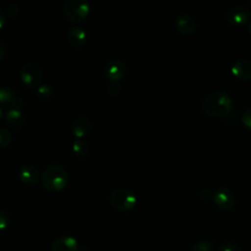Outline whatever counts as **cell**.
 <instances>
[{
    "instance_id": "obj_1",
    "label": "cell",
    "mask_w": 251,
    "mask_h": 251,
    "mask_svg": "<svg viewBox=\"0 0 251 251\" xmlns=\"http://www.w3.org/2000/svg\"><path fill=\"white\" fill-rule=\"evenodd\" d=\"M233 107V101L229 93L218 89L210 92L202 101V109L210 117H225Z\"/></svg>"
},
{
    "instance_id": "obj_2",
    "label": "cell",
    "mask_w": 251,
    "mask_h": 251,
    "mask_svg": "<svg viewBox=\"0 0 251 251\" xmlns=\"http://www.w3.org/2000/svg\"><path fill=\"white\" fill-rule=\"evenodd\" d=\"M42 185L49 190H62L66 187L69 179L67 170L59 164L46 166L40 176Z\"/></svg>"
},
{
    "instance_id": "obj_3",
    "label": "cell",
    "mask_w": 251,
    "mask_h": 251,
    "mask_svg": "<svg viewBox=\"0 0 251 251\" xmlns=\"http://www.w3.org/2000/svg\"><path fill=\"white\" fill-rule=\"evenodd\" d=\"M63 11L70 22L78 24L89 14L90 4L86 0H66L63 4Z\"/></svg>"
},
{
    "instance_id": "obj_4",
    "label": "cell",
    "mask_w": 251,
    "mask_h": 251,
    "mask_svg": "<svg viewBox=\"0 0 251 251\" xmlns=\"http://www.w3.org/2000/svg\"><path fill=\"white\" fill-rule=\"evenodd\" d=\"M110 202L114 208L122 212L132 210L136 203V195L127 188H116L110 194Z\"/></svg>"
},
{
    "instance_id": "obj_5",
    "label": "cell",
    "mask_w": 251,
    "mask_h": 251,
    "mask_svg": "<svg viewBox=\"0 0 251 251\" xmlns=\"http://www.w3.org/2000/svg\"><path fill=\"white\" fill-rule=\"evenodd\" d=\"M21 80L27 87H37L42 80L43 73L41 68L35 63H25L20 71Z\"/></svg>"
},
{
    "instance_id": "obj_6",
    "label": "cell",
    "mask_w": 251,
    "mask_h": 251,
    "mask_svg": "<svg viewBox=\"0 0 251 251\" xmlns=\"http://www.w3.org/2000/svg\"><path fill=\"white\" fill-rule=\"evenodd\" d=\"M212 200L222 211H230L235 205V196L227 187H218L212 192Z\"/></svg>"
},
{
    "instance_id": "obj_7",
    "label": "cell",
    "mask_w": 251,
    "mask_h": 251,
    "mask_svg": "<svg viewBox=\"0 0 251 251\" xmlns=\"http://www.w3.org/2000/svg\"><path fill=\"white\" fill-rule=\"evenodd\" d=\"M251 19V10L245 5L238 4L228 9L226 20L230 25H243Z\"/></svg>"
},
{
    "instance_id": "obj_8",
    "label": "cell",
    "mask_w": 251,
    "mask_h": 251,
    "mask_svg": "<svg viewBox=\"0 0 251 251\" xmlns=\"http://www.w3.org/2000/svg\"><path fill=\"white\" fill-rule=\"evenodd\" d=\"M126 72V66L121 59L114 58L109 60L105 65V74L112 81L121 80Z\"/></svg>"
},
{
    "instance_id": "obj_9",
    "label": "cell",
    "mask_w": 251,
    "mask_h": 251,
    "mask_svg": "<svg viewBox=\"0 0 251 251\" xmlns=\"http://www.w3.org/2000/svg\"><path fill=\"white\" fill-rule=\"evenodd\" d=\"M231 73L239 79H251V60L247 58L236 59L230 67Z\"/></svg>"
},
{
    "instance_id": "obj_10",
    "label": "cell",
    "mask_w": 251,
    "mask_h": 251,
    "mask_svg": "<svg viewBox=\"0 0 251 251\" xmlns=\"http://www.w3.org/2000/svg\"><path fill=\"white\" fill-rule=\"evenodd\" d=\"M79 244L75 237L71 235H61L57 237L51 245V251H78Z\"/></svg>"
},
{
    "instance_id": "obj_11",
    "label": "cell",
    "mask_w": 251,
    "mask_h": 251,
    "mask_svg": "<svg viewBox=\"0 0 251 251\" xmlns=\"http://www.w3.org/2000/svg\"><path fill=\"white\" fill-rule=\"evenodd\" d=\"M176 27L177 30L185 35L193 34L197 28V23L195 19L188 14H180L176 18Z\"/></svg>"
},
{
    "instance_id": "obj_12",
    "label": "cell",
    "mask_w": 251,
    "mask_h": 251,
    "mask_svg": "<svg viewBox=\"0 0 251 251\" xmlns=\"http://www.w3.org/2000/svg\"><path fill=\"white\" fill-rule=\"evenodd\" d=\"M41 174L39 170L31 164H25L19 170V177L20 179L28 185H32L36 183L40 177Z\"/></svg>"
},
{
    "instance_id": "obj_13",
    "label": "cell",
    "mask_w": 251,
    "mask_h": 251,
    "mask_svg": "<svg viewBox=\"0 0 251 251\" xmlns=\"http://www.w3.org/2000/svg\"><path fill=\"white\" fill-rule=\"evenodd\" d=\"M86 31L79 25H72L67 32V40L74 47H81L86 42Z\"/></svg>"
},
{
    "instance_id": "obj_14",
    "label": "cell",
    "mask_w": 251,
    "mask_h": 251,
    "mask_svg": "<svg viewBox=\"0 0 251 251\" xmlns=\"http://www.w3.org/2000/svg\"><path fill=\"white\" fill-rule=\"evenodd\" d=\"M71 129L75 137L81 138L90 132L91 123L85 117H77L72 122Z\"/></svg>"
},
{
    "instance_id": "obj_15",
    "label": "cell",
    "mask_w": 251,
    "mask_h": 251,
    "mask_svg": "<svg viewBox=\"0 0 251 251\" xmlns=\"http://www.w3.org/2000/svg\"><path fill=\"white\" fill-rule=\"evenodd\" d=\"M5 121L10 127L14 129H20L25 126V119L20 109L10 108L5 112Z\"/></svg>"
},
{
    "instance_id": "obj_16",
    "label": "cell",
    "mask_w": 251,
    "mask_h": 251,
    "mask_svg": "<svg viewBox=\"0 0 251 251\" xmlns=\"http://www.w3.org/2000/svg\"><path fill=\"white\" fill-rule=\"evenodd\" d=\"M73 151L78 157H85L89 151V147L85 141L80 138H76L73 142Z\"/></svg>"
},
{
    "instance_id": "obj_17",
    "label": "cell",
    "mask_w": 251,
    "mask_h": 251,
    "mask_svg": "<svg viewBox=\"0 0 251 251\" xmlns=\"http://www.w3.org/2000/svg\"><path fill=\"white\" fill-rule=\"evenodd\" d=\"M35 96L41 99L49 98L53 93V88L48 83H40L37 87L34 88Z\"/></svg>"
},
{
    "instance_id": "obj_18",
    "label": "cell",
    "mask_w": 251,
    "mask_h": 251,
    "mask_svg": "<svg viewBox=\"0 0 251 251\" xmlns=\"http://www.w3.org/2000/svg\"><path fill=\"white\" fill-rule=\"evenodd\" d=\"M15 95L16 93L12 88L8 86H0V104L9 106Z\"/></svg>"
},
{
    "instance_id": "obj_19",
    "label": "cell",
    "mask_w": 251,
    "mask_h": 251,
    "mask_svg": "<svg viewBox=\"0 0 251 251\" xmlns=\"http://www.w3.org/2000/svg\"><path fill=\"white\" fill-rule=\"evenodd\" d=\"M12 139H13V135L11 131L4 126H0V147L1 148L8 147L11 144Z\"/></svg>"
},
{
    "instance_id": "obj_20",
    "label": "cell",
    "mask_w": 251,
    "mask_h": 251,
    "mask_svg": "<svg viewBox=\"0 0 251 251\" xmlns=\"http://www.w3.org/2000/svg\"><path fill=\"white\" fill-rule=\"evenodd\" d=\"M190 251H214V244L209 240L202 239L195 242Z\"/></svg>"
},
{
    "instance_id": "obj_21",
    "label": "cell",
    "mask_w": 251,
    "mask_h": 251,
    "mask_svg": "<svg viewBox=\"0 0 251 251\" xmlns=\"http://www.w3.org/2000/svg\"><path fill=\"white\" fill-rule=\"evenodd\" d=\"M11 225L10 214L5 210H0V231L5 230Z\"/></svg>"
},
{
    "instance_id": "obj_22",
    "label": "cell",
    "mask_w": 251,
    "mask_h": 251,
    "mask_svg": "<svg viewBox=\"0 0 251 251\" xmlns=\"http://www.w3.org/2000/svg\"><path fill=\"white\" fill-rule=\"evenodd\" d=\"M107 92L112 96H117L122 91V85L119 81H111L106 87Z\"/></svg>"
},
{
    "instance_id": "obj_23",
    "label": "cell",
    "mask_w": 251,
    "mask_h": 251,
    "mask_svg": "<svg viewBox=\"0 0 251 251\" xmlns=\"http://www.w3.org/2000/svg\"><path fill=\"white\" fill-rule=\"evenodd\" d=\"M5 13H6V16L8 17H15L18 15L20 9H19V6L16 4V3H9L5 9H4Z\"/></svg>"
},
{
    "instance_id": "obj_24",
    "label": "cell",
    "mask_w": 251,
    "mask_h": 251,
    "mask_svg": "<svg viewBox=\"0 0 251 251\" xmlns=\"http://www.w3.org/2000/svg\"><path fill=\"white\" fill-rule=\"evenodd\" d=\"M241 121L247 128L251 129V107L247 108L243 111L242 116H241Z\"/></svg>"
},
{
    "instance_id": "obj_25",
    "label": "cell",
    "mask_w": 251,
    "mask_h": 251,
    "mask_svg": "<svg viewBox=\"0 0 251 251\" xmlns=\"http://www.w3.org/2000/svg\"><path fill=\"white\" fill-rule=\"evenodd\" d=\"M218 251H241L240 247L232 242H226L223 244L221 247H219Z\"/></svg>"
},
{
    "instance_id": "obj_26",
    "label": "cell",
    "mask_w": 251,
    "mask_h": 251,
    "mask_svg": "<svg viewBox=\"0 0 251 251\" xmlns=\"http://www.w3.org/2000/svg\"><path fill=\"white\" fill-rule=\"evenodd\" d=\"M200 197L202 198V199H204V200H207V199H209L210 197H212V193H211V191L209 190V189H207V188H203L201 191H200Z\"/></svg>"
},
{
    "instance_id": "obj_27",
    "label": "cell",
    "mask_w": 251,
    "mask_h": 251,
    "mask_svg": "<svg viewBox=\"0 0 251 251\" xmlns=\"http://www.w3.org/2000/svg\"><path fill=\"white\" fill-rule=\"evenodd\" d=\"M6 13L4 11V9L0 8V30L3 28V26L5 25L6 23Z\"/></svg>"
},
{
    "instance_id": "obj_28",
    "label": "cell",
    "mask_w": 251,
    "mask_h": 251,
    "mask_svg": "<svg viewBox=\"0 0 251 251\" xmlns=\"http://www.w3.org/2000/svg\"><path fill=\"white\" fill-rule=\"evenodd\" d=\"M5 54H6V45L4 44V42L0 40V61L5 57Z\"/></svg>"
},
{
    "instance_id": "obj_29",
    "label": "cell",
    "mask_w": 251,
    "mask_h": 251,
    "mask_svg": "<svg viewBox=\"0 0 251 251\" xmlns=\"http://www.w3.org/2000/svg\"><path fill=\"white\" fill-rule=\"evenodd\" d=\"M3 117H5V113H4L3 109L0 107V121L2 120V118H3Z\"/></svg>"
},
{
    "instance_id": "obj_30",
    "label": "cell",
    "mask_w": 251,
    "mask_h": 251,
    "mask_svg": "<svg viewBox=\"0 0 251 251\" xmlns=\"http://www.w3.org/2000/svg\"><path fill=\"white\" fill-rule=\"evenodd\" d=\"M247 30H248V32H249V34H251V21L248 23V25H247Z\"/></svg>"
},
{
    "instance_id": "obj_31",
    "label": "cell",
    "mask_w": 251,
    "mask_h": 251,
    "mask_svg": "<svg viewBox=\"0 0 251 251\" xmlns=\"http://www.w3.org/2000/svg\"><path fill=\"white\" fill-rule=\"evenodd\" d=\"M249 5H250V8H251V0H250V2H249Z\"/></svg>"
}]
</instances>
